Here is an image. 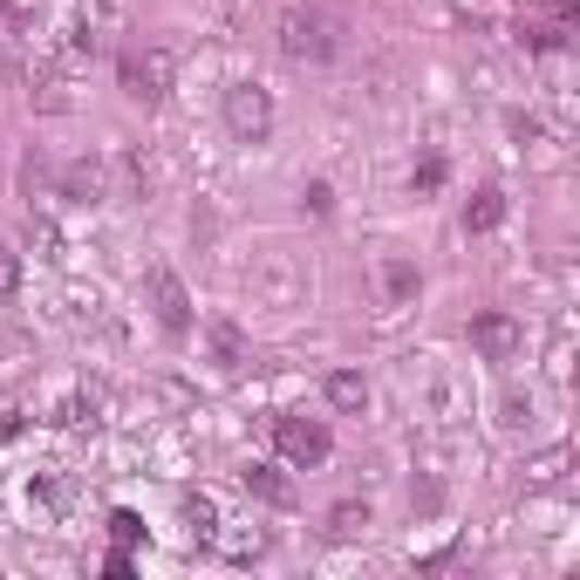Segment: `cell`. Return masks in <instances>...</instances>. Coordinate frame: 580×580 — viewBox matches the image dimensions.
<instances>
[{
  "mask_svg": "<svg viewBox=\"0 0 580 580\" xmlns=\"http://www.w3.org/2000/svg\"><path fill=\"white\" fill-rule=\"evenodd\" d=\"M281 55H294V62H328V55H335V14L294 8V14L281 21Z\"/></svg>",
  "mask_w": 580,
  "mask_h": 580,
  "instance_id": "1",
  "label": "cell"
},
{
  "mask_svg": "<svg viewBox=\"0 0 580 580\" xmlns=\"http://www.w3.org/2000/svg\"><path fill=\"white\" fill-rule=\"evenodd\" d=\"M171 75H178L171 48H144V55H123V96H131V103H164V96H171Z\"/></svg>",
  "mask_w": 580,
  "mask_h": 580,
  "instance_id": "2",
  "label": "cell"
},
{
  "mask_svg": "<svg viewBox=\"0 0 580 580\" xmlns=\"http://www.w3.org/2000/svg\"><path fill=\"white\" fill-rule=\"evenodd\" d=\"M225 123H233L239 144H260L273 131V96L260 83H233V89H225Z\"/></svg>",
  "mask_w": 580,
  "mask_h": 580,
  "instance_id": "3",
  "label": "cell"
},
{
  "mask_svg": "<svg viewBox=\"0 0 580 580\" xmlns=\"http://www.w3.org/2000/svg\"><path fill=\"white\" fill-rule=\"evenodd\" d=\"M273 444H281V458L300 465V471L321 465L328 451H335V437H328L321 423H308V417H273Z\"/></svg>",
  "mask_w": 580,
  "mask_h": 580,
  "instance_id": "4",
  "label": "cell"
},
{
  "mask_svg": "<svg viewBox=\"0 0 580 580\" xmlns=\"http://www.w3.org/2000/svg\"><path fill=\"white\" fill-rule=\"evenodd\" d=\"M471 348L485 362H513L519 348H526V328L513 321V314H498V308H485V314H471Z\"/></svg>",
  "mask_w": 580,
  "mask_h": 580,
  "instance_id": "5",
  "label": "cell"
},
{
  "mask_svg": "<svg viewBox=\"0 0 580 580\" xmlns=\"http://www.w3.org/2000/svg\"><path fill=\"white\" fill-rule=\"evenodd\" d=\"M150 308H158L164 335H192V300H185V281H178L171 267L150 273Z\"/></svg>",
  "mask_w": 580,
  "mask_h": 580,
  "instance_id": "6",
  "label": "cell"
},
{
  "mask_svg": "<svg viewBox=\"0 0 580 580\" xmlns=\"http://www.w3.org/2000/svg\"><path fill=\"white\" fill-rule=\"evenodd\" d=\"M498 219H506V192H498V185L471 192V206H465V233H492Z\"/></svg>",
  "mask_w": 580,
  "mask_h": 580,
  "instance_id": "7",
  "label": "cell"
},
{
  "mask_svg": "<svg viewBox=\"0 0 580 580\" xmlns=\"http://www.w3.org/2000/svg\"><path fill=\"white\" fill-rule=\"evenodd\" d=\"M328 403H335V410H369V375L335 369V375H328Z\"/></svg>",
  "mask_w": 580,
  "mask_h": 580,
  "instance_id": "8",
  "label": "cell"
},
{
  "mask_svg": "<svg viewBox=\"0 0 580 580\" xmlns=\"http://www.w3.org/2000/svg\"><path fill=\"white\" fill-rule=\"evenodd\" d=\"M206 335H212V356H219V369H225V375H233V369H246V335H239L233 321H212Z\"/></svg>",
  "mask_w": 580,
  "mask_h": 580,
  "instance_id": "9",
  "label": "cell"
},
{
  "mask_svg": "<svg viewBox=\"0 0 580 580\" xmlns=\"http://www.w3.org/2000/svg\"><path fill=\"white\" fill-rule=\"evenodd\" d=\"M246 492L267 498V506H294V485H287V478L273 471V465H254V471H246Z\"/></svg>",
  "mask_w": 580,
  "mask_h": 580,
  "instance_id": "10",
  "label": "cell"
},
{
  "mask_svg": "<svg viewBox=\"0 0 580 580\" xmlns=\"http://www.w3.org/2000/svg\"><path fill=\"white\" fill-rule=\"evenodd\" d=\"M185 519H192V540L219 533V506H212V498H185Z\"/></svg>",
  "mask_w": 580,
  "mask_h": 580,
  "instance_id": "11",
  "label": "cell"
},
{
  "mask_svg": "<svg viewBox=\"0 0 580 580\" xmlns=\"http://www.w3.org/2000/svg\"><path fill=\"white\" fill-rule=\"evenodd\" d=\"M362 526H369V506H335V513H328V533H335V540H356Z\"/></svg>",
  "mask_w": 580,
  "mask_h": 580,
  "instance_id": "12",
  "label": "cell"
},
{
  "mask_svg": "<svg viewBox=\"0 0 580 580\" xmlns=\"http://www.w3.org/2000/svg\"><path fill=\"white\" fill-rule=\"evenodd\" d=\"M383 287H390V300H410V294H417L423 281H417V267H403V260H390V267H383Z\"/></svg>",
  "mask_w": 580,
  "mask_h": 580,
  "instance_id": "13",
  "label": "cell"
},
{
  "mask_svg": "<svg viewBox=\"0 0 580 580\" xmlns=\"http://www.w3.org/2000/svg\"><path fill=\"white\" fill-rule=\"evenodd\" d=\"M437 185H444V158H437V150H431V158H423V164L410 171V192H423V198H431Z\"/></svg>",
  "mask_w": 580,
  "mask_h": 580,
  "instance_id": "14",
  "label": "cell"
},
{
  "mask_svg": "<svg viewBox=\"0 0 580 580\" xmlns=\"http://www.w3.org/2000/svg\"><path fill=\"white\" fill-rule=\"evenodd\" d=\"M110 533L131 546V540H144V526H137V513H116V519H110Z\"/></svg>",
  "mask_w": 580,
  "mask_h": 580,
  "instance_id": "15",
  "label": "cell"
},
{
  "mask_svg": "<svg viewBox=\"0 0 580 580\" xmlns=\"http://www.w3.org/2000/svg\"><path fill=\"white\" fill-rule=\"evenodd\" d=\"M14 287H21V267H14V260H8V254H0V300H8V294H14Z\"/></svg>",
  "mask_w": 580,
  "mask_h": 580,
  "instance_id": "16",
  "label": "cell"
}]
</instances>
